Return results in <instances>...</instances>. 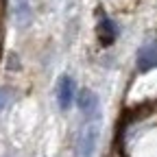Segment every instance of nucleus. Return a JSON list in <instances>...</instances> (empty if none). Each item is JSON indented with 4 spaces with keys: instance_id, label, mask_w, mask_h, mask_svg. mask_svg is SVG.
<instances>
[{
    "instance_id": "3",
    "label": "nucleus",
    "mask_w": 157,
    "mask_h": 157,
    "mask_svg": "<svg viewBox=\"0 0 157 157\" xmlns=\"http://www.w3.org/2000/svg\"><path fill=\"white\" fill-rule=\"evenodd\" d=\"M98 37H101V44L103 46H111L118 37V26L109 15H101V22H98Z\"/></svg>"
},
{
    "instance_id": "5",
    "label": "nucleus",
    "mask_w": 157,
    "mask_h": 157,
    "mask_svg": "<svg viewBox=\"0 0 157 157\" xmlns=\"http://www.w3.org/2000/svg\"><path fill=\"white\" fill-rule=\"evenodd\" d=\"M76 103H78V109H81L87 118H94V116L98 113V96H96L92 90H87V87L78 92Z\"/></svg>"
},
{
    "instance_id": "6",
    "label": "nucleus",
    "mask_w": 157,
    "mask_h": 157,
    "mask_svg": "<svg viewBox=\"0 0 157 157\" xmlns=\"http://www.w3.org/2000/svg\"><path fill=\"white\" fill-rule=\"evenodd\" d=\"M13 7H15V22L20 26H24L31 17V5L29 0H13Z\"/></svg>"
},
{
    "instance_id": "4",
    "label": "nucleus",
    "mask_w": 157,
    "mask_h": 157,
    "mask_svg": "<svg viewBox=\"0 0 157 157\" xmlns=\"http://www.w3.org/2000/svg\"><path fill=\"white\" fill-rule=\"evenodd\" d=\"M96 140H98L96 124L85 127V131L81 135V144H78V157H92L94 155V148H96Z\"/></svg>"
},
{
    "instance_id": "2",
    "label": "nucleus",
    "mask_w": 157,
    "mask_h": 157,
    "mask_svg": "<svg viewBox=\"0 0 157 157\" xmlns=\"http://www.w3.org/2000/svg\"><path fill=\"white\" fill-rule=\"evenodd\" d=\"M155 66H157V39L144 44L140 50H137V70L146 72V70H151Z\"/></svg>"
},
{
    "instance_id": "7",
    "label": "nucleus",
    "mask_w": 157,
    "mask_h": 157,
    "mask_svg": "<svg viewBox=\"0 0 157 157\" xmlns=\"http://www.w3.org/2000/svg\"><path fill=\"white\" fill-rule=\"evenodd\" d=\"M11 103V90L9 87H0V111Z\"/></svg>"
},
{
    "instance_id": "1",
    "label": "nucleus",
    "mask_w": 157,
    "mask_h": 157,
    "mask_svg": "<svg viewBox=\"0 0 157 157\" xmlns=\"http://www.w3.org/2000/svg\"><path fill=\"white\" fill-rule=\"evenodd\" d=\"M57 101H59V107L63 111L72 107V103H74V81H72V76L63 74L59 78V83H57Z\"/></svg>"
}]
</instances>
